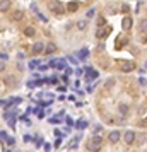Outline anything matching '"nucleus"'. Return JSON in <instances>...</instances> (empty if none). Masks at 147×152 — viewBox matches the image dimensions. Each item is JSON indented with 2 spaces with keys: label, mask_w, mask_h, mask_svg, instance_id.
Segmentation results:
<instances>
[{
  "label": "nucleus",
  "mask_w": 147,
  "mask_h": 152,
  "mask_svg": "<svg viewBox=\"0 0 147 152\" xmlns=\"http://www.w3.org/2000/svg\"><path fill=\"white\" fill-rule=\"evenodd\" d=\"M86 147H87L91 152H99L101 149H103V139H101L99 135H94L92 139H89V140H87Z\"/></svg>",
  "instance_id": "nucleus-1"
},
{
  "label": "nucleus",
  "mask_w": 147,
  "mask_h": 152,
  "mask_svg": "<svg viewBox=\"0 0 147 152\" xmlns=\"http://www.w3.org/2000/svg\"><path fill=\"white\" fill-rule=\"evenodd\" d=\"M50 9H51L55 14H63V12H65L62 2H50Z\"/></svg>",
  "instance_id": "nucleus-2"
},
{
  "label": "nucleus",
  "mask_w": 147,
  "mask_h": 152,
  "mask_svg": "<svg viewBox=\"0 0 147 152\" xmlns=\"http://www.w3.org/2000/svg\"><path fill=\"white\" fill-rule=\"evenodd\" d=\"M118 63L122 65V72H132V70H135V63L134 62H123V60H120Z\"/></svg>",
  "instance_id": "nucleus-3"
},
{
  "label": "nucleus",
  "mask_w": 147,
  "mask_h": 152,
  "mask_svg": "<svg viewBox=\"0 0 147 152\" xmlns=\"http://www.w3.org/2000/svg\"><path fill=\"white\" fill-rule=\"evenodd\" d=\"M123 140L130 145V144H134L135 142V132H132V130H128V132H125L123 133Z\"/></svg>",
  "instance_id": "nucleus-4"
},
{
  "label": "nucleus",
  "mask_w": 147,
  "mask_h": 152,
  "mask_svg": "<svg viewBox=\"0 0 147 152\" xmlns=\"http://www.w3.org/2000/svg\"><path fill=\"white\" fill-rule=\"evenodd\" d=\"M120 137H122V133H120L118 130H113V132H111V133L108 135V140H110L111 144H116V142L120 140Z\"/></svg>",
  "instance_id": "nucleus-5"
},
{
  "label": "nucleus",
  "mask_w": 147,
  "mask_h": 152,
  "mask_svg": "<svg viewBox=\"0 0 147 152\" xmlns=\"http://www.w3.org/2000/svg\"><path fill=\"white\" fill-rule=\"evenodd\" d=\"M132 24H134L132 17H130V15H125V17H123V21H122V27H123V29H130V27H132Z\"/></svg>",
  "instance_id": "nucleus-6"
},
{
  "label": "nucleus",
  "mask_w": 147,
  "mask_h": 152,
  "mask_svg": "<svg viewBox=\"0 0 147 152\" xmlns=\"http://www.w3.org/2000/svg\"><path fill=\"white\" fill-rule=\"evenodd\" d=\"M22 17H24V14H22L21 10H14V12H10V19H12V21H15V22H17V21H21Z\"/></svg>",
  "instance_id": "nucleus-7"
},
{
  "label": "nucleus",
  "mask_w": 147,
  "mask_h": 152,
  "mask_svg": "<svg viewBox=\"0 0 147 152\" xmlns=\"http://www.w3.org/2000/svg\"><path fill=\"white\" fill-rule=\"evenodd\" d=\"M43 50H46V46H45L43 43H39V41H38V43H34V44H33V51H34V53H41Z\"/></svg>",
  "instance_id": "nucleus-8"
},
{
  "label": "nucleus",
  "mask_w": 147,
  "mask_h": 152,
  "mask_svg": "<svg viewBox=\"0 0 147 152\" xmlns=\"http://www.w3.org/2000/svg\"><path fill=\"white\" fill-rule=\"evenodd\" d=\"M77 9H79V3L77 2H69L67 3V10L69 12H77Z\"/></svg>",
  "instance_id": "nucleus-9"
},
{
  "label": "nucleus",
  "mask_w": 147,
  "mask_h": 152,
  "mask_svg": "<svg viewBox=\"0 0 147 152\" xmlns=\"http://www.w3.org/2000/svg\"><path fill=\"white\" fill-rule=\"evenodd\" d=\"M108 33H110V27H106V29L99 27V29H98V33H96V36H98V38H104V36H106Z\"/></svg>",
  "instance_id": "nucleus-10"
},
{
  "label": "nucleus",
  "mask_w": 147,
  "mask_h": 152,
  "mask_svg": "<svg viewBox=\"0 0 147 152\" xmlns=\"http://www.w3.org/2000/svg\"><path fill=\"white\" fill-rule=\"evenodd\" d=\"M77 145H79V137H75L74 140H70V144L67 145V149H70V151L72 149H77Z\"/></svg>",
  "instance_id": "nucleus-11"
},
{
  "label": "nucleus",
  "mask_w": 147,
  "mask_h": 152,
  "mask_svg": "<svg viewBox=\"0 0 147 152\" xmlns=\"http://www.w3.org/2000/svg\"><path fill=\"white\" fill-rule=\"evenodd\" d=\"M9 7H10V2H5V0L0 2V10H2V12H7Z\"/></svg>",
  "instance_id": "nucleus-12"
},
{
  "label": "nucleus",
  "mask_w": 147,
  "mask_h": 152,
  "mask_svg": "<svg viewBox=\"0 0 147 152\" xmlns=\"http://www.w3.org/2000/svg\"><path fill=\"white\" fill-rule=\"evenodd\" d=\"M57 51V44L55 43H48L46 44V53H55Z\"/></svg>",
  "instance_id": "nucleus-13"
},
{
  "label": "nucleus",
  "mask_w": 147,
  "mask_h": 152,
  "mask_svg": "<svg viewBox=\"0 0 147 152\" xmlns=\"http://www.w3.org/2000/svg\"><path fill=\"white\" fill-rule=\"evenodd\" d=\"M50 65H51V67L57 65V68H65V60H57V62H51Z\"/></svg>",
  "instance_id": "nucleus-14"
},
{
  "label": "nucleus",
  "mask_w": 147,
  "mask_h": 152,
  "mask_svg": "<svg viewBox=\"0 0 147 152\" xmlns=\"http://www.w3.org/2000/svg\"><path fill=\"white\" fill-rule=\"evenodd\" d=\"M24 34H26V36H29V38H31V36H34V27H33V26H27V27L24 29Z\"/></svg>",
  "instance_id": "nucleus-15"
},
{
  "label": "nucleus",
  "mask_w": 147,
  "mask_h": 152,
  "mask_svg": "<svg viewBox=\"0 0 147 152\" xmlns=\"http://www.w3.org/2000/svg\"><path fill=\"white\" fill-rule=\"evenodd\" d=\"M118 111H120V115L125 116V115L128 113V106H127V104H120V106H118Z\"/></svg>",
  "instance_id": "nucleus-16"
},
{
  "label": "nucleus",
  "mask_w": 147,
  "mask_h": 152,
  "mask_svg": "<svg viewBox=\"0 0 147 152\" xmlns=\"http://www.w3.org/2000/svg\"><path fill=\"white\" fill-rule=\"evenodd\" d=\"M115 86V79H108V82L104 84V91H108V89H111Z\"/></svg>",
  "instance_id": "nucleus-17"
},
{
  "label": "nucleus",
  "mask_w": 147,
  "mask_h": 152,
  "mask_svg": "<svg viewBox=\"0 0 147 152\" xmlns=\"http://www.w3.org/2000/svg\"><path fill=\"white\" fill-rule=\"evenodd\" d=\"M77 27H79L80 31H84V29L87 27V22H86V21H79V22H77Z\"/></svg>",
  "instance_id": "nucleus-18"
},
{
  "label": "nucleus",
  "mask_w": 147,
  "mask_h": 152,
  "mask_svg": "<svg viewBox=\"0 0 147 152\" xmlns=\"http://www.w3.org/2000/svg\"><path fill=\"white\" fill-rule=\"evenodd\" d=\"M87 79H98V72L96 70H89L87 72Z\"/></svg>",
  "instance_id": "nucleus-19"
},
{
  "label": "nucleus",
  "mask_w": 147,
  "mask_h": 152,
  "mask_svg": "<svg viewBox=\"0 0 147 152\" xmlns=\"http://www.w3.org/2000/svg\"><path fill=\"white\" fill-rule=\"evenodd\" d=\"M87 53H89L87 50H80V51H79V58H80V60H84V58L87 56Z\"/></svg>",
  "instance_id": "nucleus-20"
},
{
  "label": "nucleus",
  "mask_w": 147,
  "mask_h": 152,
  "mask_svg": "<svg viewBox=\"0 0 147 152\" xmlns=\"http://www.w3.org/2000/svg\"><path fill=\"white\" fill-rule=\"evenodd\" d=\"M38 65H39V60H31L29 62V68H36Z\"/></svg>",
  "instance_id": "nucleus-21"
},
{
  "label": "nucleus",
  "mask_w": 147,
  "mask_h": 152,
  "mask_svg": "<svg viewBox=\"0 0 147 152\" xmlns=\"http://www.w3.org/2000/svg\"><path fill=\"white\" fill-rule=\"evenodd\" d=\"M86 127H87V123H86L84 120H79V121H77V128H80V130H82V128H86Z\"/></svg>",
  "instance_id": "nucleus-22"
},
{
  "label": "nucleus",
  "mask_w": 147,
  "mask_h": 152,
  "mask_svg": "<svg viewBox=\"0 0 147 152\" xmlns=\"http://www.w3.org/2000/svg\"><path fill=\"white\" fill-rule=\"evenodd\" d=\"M140 31H142V33L146 31V33H147V19H146V21H142V22H140Z\"/></svg>",
  "instance_id": "nucleus-23"
},
{
  "label": "nucleus",
  "mask_w": 147,
  "mask_h": 152,
  "mask_svg": "<svg viewBox=\"0 0 147 152\" xmlns=\"http://www.w3.org/2000/svg\"><path fill=\"white\" fill-rule=\"evenodd\" d=\"M94 14H96V10H94V9H91V10L87 12V19H91V17H94Z\"/></svg>",
  "instance_id": "nucleus-24"
},
{
  "label": "nucleus",
  "mask_w": 147,
  "mask_h": 152,
  "mask_svg": "<svg viewBox=\"0 0 147 152\" xmlns=\"http://www.w3.org/2000/svg\"><path fill=\"white\" fill-rule=\"evenodd\" d=\"M122 12H128V3H123L122 5Z\"/></svg>",
  "instance_id": "nucleus-25"
},
{
  "label": "nucleus",
  "mask_w": 147,
  "mask_h": 152,
  "mask_svg": "<svg viewBox=\"0 0 147 152\" xmlns=\"http://www.w3.org/2000/svg\"><path fill=\"white\" fill-rule=\"evenodd\" d=\"M5 140H7V144H9V145H12V144H14V139H5Z\"/></svg>",
  "instance_id": "nucleus-26"
},
{
  "label": "nucleus",
  "mask_w": 147,
  "mask_h": 152,
  "mask_svg": "<svg viewBox=\"0 0 147 152\" xmlns=\"http://www.w3.org/2000/svg\"><path fill=\"white\" fill-rule=\"evenodd\" d=\"M146 67H147V63H146Z\"/></svg>",
  "instance_id": "nucleus-27"
}]
</instances>
